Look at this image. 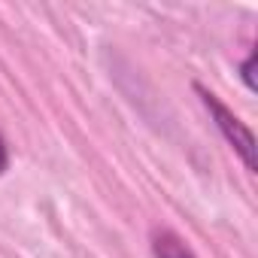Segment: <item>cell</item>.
Instances as JSON below:
<instances>
[{"label": "cell", "mask_w": 258, "mask_h": 258, "mask_svg": "<svg viewBox=\"0 0 258 258\" xmlns=\"http://www.w3.org/2000/svg\"><path fill=\"white\" fill-rule=\"evenodd\" d=\"M152 252L155 258H195L188 252V246L173 234V231H155L152 237Z\"/></svg>", "instance_id": "cell-2"}, {"label": "cell", "mask_w": 258, "mask_h": 258, "mask_svg": "<svg viewBox=\"0 0 258 258\" xmlns=\"http://www.w3.org/2000/svg\"><path fill=\"white\" fill-rule=\"evenodd\" d=\"M240 70H243V82H246V88H249V91H258V82H255V73H252V70H255V52L243 61Z\"/></svg>", "instance_id": "cell-3"}, {"label": "cell", "mask_w": 258, "mask_h": 258, "mask_svg": "<svg viewBox=\"0 0 258 258\" xmlns=\"http://www.w3.org/2000/svg\"><path fill=\"white\" fill-rule=\"evenodd\" d=\"M7 164H10V155H7V143H4V137H0V173L7 170Z\"/></svg>", "instance_id": "cell-4"}, {"label": "cell", "mask_w": 258, "mask_h": 258, "mask_svg": "<svg viewBox=\"0 0 258 258\" xmlns=\"http://www.w3.org/2000/svg\"><path fill=\"white\" fill-rule=\"evenodd\" d=\"M195 91L201 94L204 106L213 112V118H216V124H219V131L225 134V140H228V143L237 149V155L243 158L246 170H255V140H252V131H249V127H246L213 91H207V88H201V85H195Z\"/></svg>", "instance_id": "cell-1"}]
</instances>
